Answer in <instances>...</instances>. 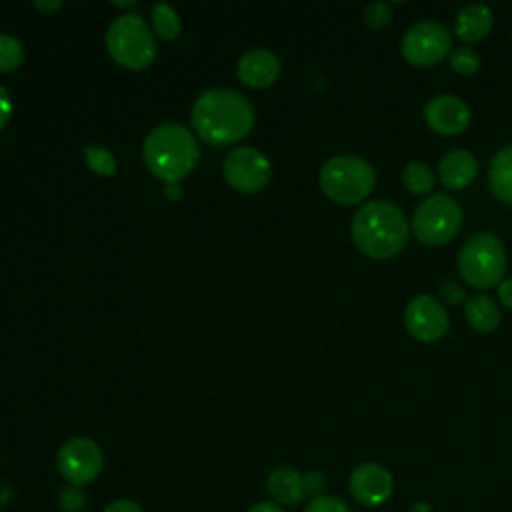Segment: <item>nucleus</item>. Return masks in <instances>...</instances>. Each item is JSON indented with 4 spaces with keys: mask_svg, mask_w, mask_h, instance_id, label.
<instances>
[{
    "mask_svg": "<svg viewBox=\"0 0 512 512\" xmlns=\"http://www.w3.org/2000/svg\"><path fill=\"white\" fill-rule=\"evenodd\" d=\"M498 300L502 306L510 308L512 310V276L504 278L500 284H498Z\"/></svg>",
    "mask_w": 512,
    "mask_h": 512,
    "instance_id": "32",
    "label": "nucleus"
},
{
    "mask_svg": "<svg viewBox=\"0 0 512 512\" xmlns=\"http://www.w3.org/2000/svg\"><path fill=\"white\" fill-rule=\"evenodd\" d=\"M266 488L276 504L294 506L306 496L302 474L290 466H276L266 478Z\"/></svg>",
    "mask_w": 512,
    "mask_h": 512,
    "instance_id": "17",
    "label": "nucleus"
},
{
    "mask_svg": "<svg viewBox=\"0 0 512 512\" xmlns=\"http://www.w3.org/2000/svg\"><path fill=\"white\" fill-rule=\"evenodd\" d=\"M226 182L244 194H254L262 190L270 180V162L268 158L252 148V146H238L224 158L222 164Z\"/></svg>",
    "mask_w": 512,
    "mask_h": 512,
    "instance_id": "10",
    "label": "nucleus"
},
{
    "mask_svg": "<svg viewBox=\"0 0 512 512\" xmlns=\"http://www.w3.org/2000/svg\"><path fill=\"white\" fill-rule=\"evenodd\" d=\"M452 50V36L448 28L436 20L414 22L400 40L404 60L418 68H428L442 62Z\"/></svg>",
    "mask_w": 512,
    "mask_h": 512,
    "instance_id": "8",
    "label": "nucleus"
},
{
    "mask_svg": "<svg viewBox=\"0 0 512 512\" xmlns=\"http://www.w3.org/2000/svg\"><path fill=\"white\" fill-rule=\"evenodd\" d=\"M104 466V454L100 446L86 436L66 440L56 454V468L68 484L84 486L92 482Z\"/></svg>",
    "mask_w": 512,
    "mask_h": 512,
    "instance_id": "9",
    "label": "nucleus"
},
{
    "mask_svg": "<svg viewBox=\"0 0 512 512\" xmlns=\"http://www.w3.org/2000/svg\"><path fill=\"white\" fill-rule=\"evenodd\" d=\"M248 512H286L280 504L276 502H270V500H262V502H256L248 508Z\"/></svg>",
    "mask_w": 512,
    "mask_h": 512,
    "instance_id": "33",
    "label": "nucleus"
},
{
    "mask_svg": "<svg viewBox=\"0 0 512 512\" xmlns=\"http://www.w3.org/2000/svg\"><path fill=\"white\" fill-rule=\"evenodd\" d=\"M84 504H86V492L82 490V486L68 484L58 494V506L62 512H80Z\"/></svg>",
    "mask_w": 512,
    "mask_h": 512,
    "instance_id": "26",
    "label": "nucleus"
},
{
    "mask_svg": "<svg viewBox=\"0 0 512 512\" xmlns=\"http://www.w3.org/2000/svg\"><path fill=\"white\" fill-rule=\"evenodd\" d=\"M12 116V100H10V94L4 86H0V130L8 124Z\"/></svg>",
    "mask_w": 512,
    "mask_h": 512,
    "instance_id": "30",
    "label": "nucleus"
},
{
    "mask_svg": "<svg viewBox=\"0 0 512 512\" xmlns=\"http://www.w3.org/2000/svg\"><path fill=\"white\" fill-rule=\"evenodd\" d=\"M190 118L204 142L228 146L252 130L254 108L246 96L232 88H212L196 98Z\"/></svg>",
    "mask_w": 512,
    "mask_h": 512,
    "instance_id": "1",
    "label": "nucleus"
},
{
    "mask_svg": "<svg viewBox=\"0 0 512 512\" xmlns=\"http://www.w3.org/2000/svg\"><path fill=\"white\" fill-rule=\"evenodd\" d=\"M400 180H402V186H404L410 194H414V196L430 194L432 188H434V182H436L432 168H430L426 162H418V160L408 162V164L404 166Z\"/></svg>",
    "mask_w": 512,
    "mask_h": 512,
    "instance_id": "20",
    "label": "nucleus"
},
{
    "mask_svg": "<svg viewBox=\"0 0 512 512\" xmlns=\"http://www.w3.org/2000/svg\"><path fill=\"white\" fill-rule=\"evenodd\" d=\"M348 488L352 498L362 506H380L384 504L394 488L392 474L376 462H366L356 466L350 472Z\"/></svg>",
    "mask_w": 512,
    "mask_h": 512,
    "instance_id": "12",
    "label": "nucleus"
},
{
    "mask_svg": "<svg viewBox=\"0 0 512 512\" xmlns=\"http://www.w3.org/2000/svg\"><path fill=\"white\" fill-rule=\"evenodd\" d=\"M34 6L38 10H58L62 4L58 0H52V2H34Z\"/></svg>",
    "mask_w": 512,
    "mask_h": 512,
    "instance_id": "34",
    "label": "nucleus"
},
{
    "mask_svg": "<svg viewBox=\"0 0 512 512\" xmlns=\"http://www.w3.org/2000/svg\"><path fill=\"white\" fill-rule=\"evenodd\" d=\"M86 164L100 176H112L116 170V158L110 150L100 146H86L84 148Z\"/></svg>",
    "mask_w": 512,
    "mask_h": 512,
    "instance_id": "24",
    "label": "nucleus"
},
{
    "mask_svg": "<svg viewBox=\"0 0 512 512\" xmlns=\"http://www.w3.org/2000/svg\"><path fill=\"white\" fill-rule=\"evenodd\" d=\"M464 316L470 328L480 334H490L500 326V308L488 294H474L464 304Z\"/></svg>",
    "mask_w": 512,
    "mask_h": 512,
    "instance_id": "19",
    "label": "nucleus"
},
{
    "mask_svg": "<svg viewBox=\"0 0 512 512\" xmlns=\"http://www.w3.org/2000/svg\"><path fill=\"white\" fill-rule=\"evenodd\" d=\"M478 176V160L470 150H448L438 162V178L448 190H464Z\"/></svg>",
    "mask_w": 512,
    "mask_h": 512,
    "instance_id": "15",
    "label": "nucleus"
},
{
    "mask_svg": "<svg viewBox=\"0 0 512 512\" xmlns=\"http://www.w3.org/2000/svg\"><path fill=\"white\" fill-rule=\"evenodd\" d=\"M144 162L148 170L168 184H178L192 172L198 160V144L188 128L176 122L156 126L144 140Z\"/></svg>",
    "mask_w": 512,
    "mask_h": 512,
    "instance_id": "3",
    "label": "nucleus"
},
{
    "mask_svg": "<svg viewBox=\"0 0 512 512\" xmlns=\"http://www.w3.org/2000/svg\"><path fill=\"white\" fill-rule=\"evenodd\" d=\"M424 122L440 136H456L468 128L470 108L454 94H438L426 102Z\"/></svg>",
    "mask_w": 512,
    "mask_h": 512,
    "instance_id": "13",
    "label": "nucleus"
},
{
    "mask_svg": "<svg viewBox=\"0 0 512 512\" xmlns=\"http://www.w3.org/2000/svg\"><path fill=\"white\" fill-rule=\"evenodd\" d=\"M450 68L460 76H472L480 70V56L470 46H456L448 54Z\"/></svg>",
    "mask_w": 512,
    "mask_h": 512,
    "instance_id": "22",
    "label": "nucleus"
},
{
    "mask_svg": "<svg viewBox=\"0 0 512 512\" xmlns=\"http://www.w3.org/2000/svg\"><path fill=\"white\" fill-rule=\"evenodd\" d=\"M404 326L418 342H436L448 332L450 320L440 300L430 294H418L404 308Z\"/></svg>",
    "mask_w": 512,
    "mask_h": 512,
    "instance_id": "11",
    "label": "nucleus"
},
{
    "mask_svg": "<svg viewBox=\"0 0 512 512\" xmlns=\"http://www.w3.org/2000/svg\"><path fill=\"white\" fill-rule=\"evenodd\" d=\"M408 220L388 200H368L352 216L350 236L354 246L368 258L388 260L402 252L408 242Z\"/></svg>",
    "mask_w": 512,
    "mask_h": 512,
    "instance_id": "2",
    "label": "nucleus"
},
{
    "mask_svg": "<svg viewBox=\"0 0 512 512\" xmlns=\"http://www.w3.org/2000/svg\"><path fill=\"white\" fill-rule=\"evenodd\" d=\"M106 48L110 56L128 70L146 68L156 56L152 28L138 14H122L106 30Z\"/></svg>",
    "mask_w": 512,
    "mask_h": 512,
    "instance_id": "6",
    "label": "nucleus"
},
{
    "mask_svg": "<svg viewBox=\"0 0 512 512\" xmlns=\"http://www.w3.org/2000/svg\"><path fill=\"white\" fill-rule=\"evenodd\" d=\"M494 24V14L486 4H468L464 6L456 20H454V32L456 38L468 46L474 42H480L488 36Z\"/></svg>",
    "mask_w": 512,
    "mask_h": 512,
    "instance_id": "16",
    "label": "nucleus"
},
{
    "mask_svg": "<svg viewBox=\"0 0 512 512\" xmlns=\"http://www.w3.org/2000/svg\"><path fill=\"white\" fill-rule=\"evenodd\" d=\"M304 480V492L312 498H320L324 496V490L328 486V478L322 470H308L306 474H302Z\"/></svg>",
    "mask_w": 512,
    "mask_h": 512,
    "instance_id": "29",
    "label": "nucleus"
},
{
    "mask_svg": "<svg viewBox=\"0 0 512 512\" xmlns=\"http://www.w3.org/2000/svg\"><path fill=\"white\" fill-rule=\"evenodd\" d=\"M486 180L490 194L498 202L512 206V144L502 146L492 156Z\"/></svg>",
    "mask_w": 512,
    "mask_h": 512,
    "instance_id": "18",
    "label": "nucleus"
},
{
    "mask_svg": "<svg viewBox=\"0 0 512 512\" xmlns=\"http://www.w3.org/2000/svg\"><path fill=\"white\" fill-rule=\"evenodd\" d=\"M136 2H114V6H134Z\"/></svg>",
    "mask_w": 512,
    "mask_h": 512,
    "instance_id": "36",
    "label": "nucleus"
},
{
    "mask_svg": "<svg viewBox=\"0 0 512 512\" xmlns=\"http://www.w3.org/2000/svg\"><path fill=\"white\" fill-rule=\"evenodd\" d=\"M24 60V48L18 38L0 34V72H14Z\"/></svg>",
    "mask_w": 512,
    "mask_h": 512,
    "instance_id": "23",
    "label": "nucleus"
},
{
    "mask_svg": "<svg viewBox=\"0 0 512 512\" xmlns=\"http://www.w3.org/2000/svg\"><path fill=\"white\" fill-rule=\"evenodd\" d=\"M318 184L332 202L342 206H362L374 190L376 174L368 160L354 154H340L322 164Z\"/></svg>",
    "mask_w": 512,
    "mask_h": 512,
    "instance_id": "4",
    "label": "nucleus"
},
{
    "mask_svg": "<svg viewBox=\"0 0 512 512\" xmlns=\"http://www.w3.org/2000/svg\"><path fill=\"white\" fill-rule=\"evenodd\" d=\"M150 18H152V28L160 38H164V40L178 38L180 18H178L176 10L170 4H166V2L154 4L152 12H150Z\"/></svg>",
    "mask_w": 512,
    "mask_h": 512,
    "instance_id": "21",
    "label": "nucleus"
},
{
    "mask_svg": "<svg viewBox=\"0 0 512 512\" xmlns=\"http://www.w3.org/2000/svg\"><path fill=\"white\" fill-rule=\"evenodd\" d=\"M458 274L472 288H494L506 272V248L492 232L472 234L458 252Z\"/></svg>",
    "mask_w": 512,
    "mask_h": 512,
    "instance_id": "5",
    "label": "nucleus"
},
{
    "mask_svg": "<svg viewBox=\"0 0 512 512\" xmlns=\"http://www.w3.org/2000/svg\"><path fill=\"white\" fill-rule=\"evenodd\" d=\"M364 24L372 30H378V28H384L390 20H392V6L388 2H370L366 8H364Z\"/></svg>",
    "mask_w": 512,
    "mask_h": 512,
    "instance_id": "25",
    "label": "nucleus"
},
{
    "mask_svg": "<svg viewBox=\"0 0 512 512\" xmlns=\"http://www.w3.org/2000/svg\"><path fill=\"white\" fill-rule=\"evenodd\" d=\"M304 512H352V510L342 498L324 494L320 498H312L310 504L304 508Z\"/></svg>",
    "mask_w": 512,
    "mask_h": 512,
    "instance_id": "27",
    "label": "nucleus"
},
{
    "mask_svg": "<svg viewBox=\"0 0 512 512\" xmlns=\"http://www.w3.org/2000/svg\"><path fill=\"white\" fill-rule=\"evenodd\" d=\"M408 512H430V504H428V502H424V500L414 502V504L410 506V510H408Z\"/></svg>",
    "mask_w": 512,
    "mask_h": 512,
    "instance_id": "35",
    "label": "nucleus"
},
{
    "mask_svg": "<svg viewBox=\"0 0 512 512\" xmlns=\"http://www.w3.org/2000/svg\"><path fill=\"white\" fill-rule=\"evenodd\" d=\"M438 296H440V302H442V304L458 306V304L464 302L466 292H464V286H460L458 282H454V280H442L440 286H438Z\"/></svg>",
    "mask_w": 512,
    "mask_h": 512,
    "instance_id": "28",
    "label": "nucleus"
},
{
    "mask_svg": "<svg viewBox=\"0 0 512 512\" xmlns=\"http://www.w3.org/2000/svg\"><path fill=\"white\" fill-rule=\"evenodd\" d=\"M238 78L250 88H266L280 74V60L268 48H252L238 62Z\"/></svg>",
    "mask_w": 512,
    "mask_h": 512,
    "instance_id": "14",
    "label": "nucleus"
},
{
    "mask_svg": "<svg viewBox=\"0 0 512 512\" xmlns=\"http://www.w3.org/2000/svg\"><path fill=\"white\" fill-rule=\"evenodd\" d=\"M104 512H142V508L134 500H130V498H118V500L110 502L104 508Z\"/></svg>",
    "mask_w": 512,
    "mask_h": 512,
    "instance_id": "31",
    "label": "nucleus"
},
{
    "mask_svg": "<svg viewBox=\"0 0 512 512\" xmlns=\"http://www.w3.org/2000/svg\"><path fill=\"white\" fill-rule=\"evenodd\" d=\"M462 222L460 202L446 192H434L416 206L410 228L420 244L442 246L460 232Z\"/></svg>",
    "mask_w": 512,
    "mask_h": 512,
    "instance_id": "7",
    "label": "nucleus"
}]
</instances>
